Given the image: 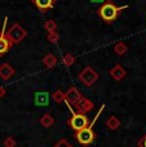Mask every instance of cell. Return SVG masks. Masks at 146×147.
I'll return each instance as SVG.
<instances>
[{"label": "cell", "instance_id": "6da1fadb", "mask_svg": "<svg viewBox=\"0 0 146 147\" xmlns=\"http://www.w3.org/2000/svg\"><path fill=\"white\" fill-rule=\"evenodd\" d=\"M128 5H122V7H118L113 1L108 0V1H104L101 4V7H99L97 9V14L99 17L103 19V22H105L106 24L113 23L114 21L120 17V13L124 9H127Z\"/></svg>", "mask_w": 146, "mask_h": 147}, {"label": "cell", "instance_id": "7a4b0ae2", "mask_svg": "<svg viewBox=\"0 0 146 147\" xmlns=\"http://www.w3.org/2000/svg\"><path fill=\"white\" fill-rule=\"evenodd\" d=\"M104 107H105V105H101V107H100L99 111H97V114L95 115L94 120H92L91 123H90L89 125L86 127V128L81 129V131H78V132H76V133H74L76 140H77L78 142L81 143V145L89 146V145H91V143L95 141V138H96V134H95V132H94V129H92V128H94L95 123H96L97 119H99V117L101 115Z\"/></svg>", "mask_w": 146, "mask_h": 147}, {"label": "cell", "instance_id": "3957f363", "mask_svg": "<svg viewBox=\"0 0 146 147\" xmlns=\"http://www.w3.org/2000/svg\"><path fill=\"white\" fill-rule=\"evenodd\" d=\"M5 36L9 38V41L13 45H16L23 41V38L27 36V31L19 23H13L12 26L8 28L7 32H5Z\"/></svg>", "mask_w": 146, "mask_h": 147}, {"label": "cell", "instance_id": "277c9868", "mask_svg": "<svg viewBox=\"0 0 146 147\" xmlns=\"http://www.w3.org/2000/svg\"><path fill=\"white\" fill-rule=\"evenodd\" d=\"M71 110H72V117L68 119V125L71 127L74 132H78V131H81V129L86 128L90 124L87 115L78 114V113H76L73 109H71Z\"/></svg>", "mask_w": 146, "mask_h": 147}, {"label": "cell", "instance_id": "5b68a950", "mask_svg": "<svg viewBox=\"0 0 146 147\" xmlns=\"http://www.w3.org/2000/svg\"><path fill=\"white\" fill-rule=\"evenodd\" d=\"M78 80H80V82L82 84H85L86 87H91L95 82L99 80V73H97L92 67L87 65L80 72Z\"/></svg>", "mask_w": 146, "mask_h": 147}, {"label": "cell", "instance_id": "8992f818", "mask_svg": "<svg viewBox=\"0 0 146 147\" xmlns=\"http://www.w3.org/2000/svg\"><path fill=\"white\" fill-rule=\"evenodd\" d=\"M7 21H8V19L5 18L4 19V23H3L1 32H0V56L4 55L5 53H8L13 47V44L9 41V38L5 36V27H7Z\"/></svg>", "mask_w": 146, "mask_h": 147}, {"label": "cell", "instance_id": "52a82bcc", "mask_svg": "<svg viewBox=\"0 0 146 147\" xmlns=\"http://www.w3.org/2000/svg\"><path fill=\"white\" fill-rule=\"evenodd\" d=\"M82 97L83 96L81 95V92L78 91V88L71 87V88L66 92V98H64V101L68 104V106H74Z\"/></svg>", "mask_w": 146, "mask_h": 147}, {"label": "cell", "instance_id": "ba28073f", "mask_svg": "<svg viewBox=\"0 0 146 147\" xmlns=\"http://www.w3.org/2000/svg\"><path fill=\"white\" fill-rule=\"evenodd\" d=\"M74 109H76V113H78V114H86V113L91 111L94 109V102L91 100H89V98L82 97L74 105Z\"/></svg>", "mask_w": 146, "mask_h": 147}, {"label": "cell", "instance_id": "9c48e42d", "mask_svg": "<svg viewBox=\"0 0 146 147\" xmlns=\"http://www.w3.org/2000/svg\"><path fill=\"white\" fill-rule=\"evenodd\" d=\"M109 74H110V77L113 78L114 81L117 82H120L123 80V78L126 77V74H127V72H126V69L123 68L120 64H117L116 67H113L110 69V72H109Z\"/></svg>", "mask_w": 146, "mask_h": 147}, {"label": "cell", "instance_id": "30bf717a", "mask_svg": "<svg viewBox=\"0 0 146 147\" xmlns=\"http://www.w3.org/2000/svg\"><path fill=\"white\" fill-rule=\"evenodd\" d=\"M32 3L35 4V7L43 13L53 9V7L55 5V0H32Z\"/></svg>", "mask_w": 146, "mask_h": 147}, {"label": "cell", "instance_id": "8fae6325", "mask_svg": "<svg viewBox=\"0 0 146 147\" xmlns=\"http://www.w3.org/2000/svg\"><path fill=\"white\" fill-rule=\"evenodd\" d=\"M14 73H16L14 68L10 65V64L3 63L1 65H0V78H1V80H4V81L9 80L10 77L14 76Z\"/></svg>", "mask_w": 146, "mask_h": 147}, {"label": "cell", "instance_id": "7c38bea8", "mask_svg": "<svg viewBox=\"0 0 146 147\" xmlns=\"http://www.w3.org/2000/svg\"><path fill=\"white\" fill-rule=\"evenodd\" d=\"M35 104L37 106H44L49 104V94L47 92H36L35 94Z\"/></svg>", "mask_w": 146, "mask_h": 147}, {"label": "cell", "instance_id": "4fadbf2b", "mask_svg": "<svg viewBox=\"0 0 146 147\" xmlns=\"http://www.w3.org/2000/svg\"><path fill=\"white\" fill-rule=\"evenodd\" d=\"M43 63H44V65L46 67V68L51 69V68H54L58 64V59H57V56H55L54 54L49 53V54H46V55L44 56Z\"/></svg>", "mask_w": 146, "mask_h": 147}, {"label": "cell", "instance_id": "5bb4252c", "mask_svg": "<svg viewBox=\"0 0 146 147\" xmlns=\"http://www.w3.org/2000/svg\"><path fill=\"white\" fill-rule=\"evenodd\" d=\"M106 127H108L110 131H117L120 127V120L118 119L117 117H114V115H110V117L106 119Z\"/></svg>", "mask_w": 146, "mask_h": 147}, {"label": "cell", "instance_id": "9a60e30c", "mask_svg": "<svg viewBox=\"0 0 146 147\" xmlns=\"http://www.w3.org/2000/svg\"><path fill=\"white\" fill-rule=\"evenodd\" d=\"M40 123L43 127H45V128H50V127L54 124V118L46 113V114H44L43 117L40 118Z\"/></svg>", "mask_w": 146, "mask_h": 147}, {"label": "cell", "instance_id": "2e32d148", "mask_svg": "<svg viewBox=\"0 0 146 147\" xmlns=\"http://www.w3.org/2000/svg\"><path fill=\"white\" fill-rule=\"evenodd\" d=\"M114 51H116L118 55H124V54L128 51V46L123 41H119L114 45Z\"/></svg>", "mask_w": 146, "mask_h": 147}, {"label": "cell", "instance_id": "e0dca14e", "mask_svg": "<svg viewBox=\"0 0 146 147\" xmlns=\"http://www.w3.org/2000/svg\"><path fill=\"white\" fill-rule=\"evenodd\" d=\"M44 28L47 31V33L49 32H57V28H58V24L55 21H53V19H49V21H46L44 23Z\"/></svg>", "mask_w": 146, "mask_h": 147}, {"label": "cell", "instance_id": "ac0fdd59", "mask_svg": "<svg viewBox=\"0 0 146 147\" xmlns=\"http://www.w3.org/2000/svg\"><path fill=\"white\" fill-rule=\"evenodd\" d=\"M51 98L57 104H62L64 101V98H66V94H64L63 91H60V90H57V91L51 95Z\"/></svg>", "mask_w": 146, "mask_h": 147}, {"label": "cell", "instance_id": "d6986e66", "mask_svg": "<svg viewBox=\"0 0 146 147\" xmlns=\"http://www.w3.org/2000/svg\"><path fill=\"white\" fill-rule=\"evenodd\" d=\"M74 61H76V58L72 55L71 53L66 54V55L63 56V64L66 67H72L73 64H74Z\"/></svg>", "mask_w": 146, "mask_h": 147}, {"label": "cell", "instance_id": "ffe728a7", "mask_svg": "<svg viewBox=\"0 0 146 147\" xmlns=\"http://www.w3.org/2000/svg\"><path fill=\"white\" fill-rule=\"evenodd\" d=\"M46 38H47V41L51 42V44H58L59 40H60V36H59L58 32H49Z\"/></svg>", "mask_w": 146, "mask_h": 147}, {"label": "cell", "instance_id": "44dd1931", "mask_svg": "<svg viewBox=\"0 0 146 147\" xmlns=\"http://www.w3.org/2000/svg\"><path fill=\"white\" fill-rule=\"evenodd\" d=\"M16 145H17V142L14 138L8 137L4 140V147H16Z\"/></svg>", "mask_w": 146, "mask_h": 147}, {"label": "cell", "instance_id": "7402d4cb", "mask_svg": "<svg viewBox=\"0 0 146 147\" xmlns=\"http://www.w3.org/2000/svg\"><path fill=\"white\" fill-rule=\"evenodd\" d=\"M54 147H73L67 140H60L54 145Z\"/></svg>", "mask_w": 146, "mask_h": 147}, {"label": "cell", "instance_id": "603a6c76", "mask_svg": "<svg viewBox=\"0 0 146 147\" xmlns=\"http://www.w3.org/2000/svg\"><path fill=\"white\" fill-rule=\"evenodd\" d=\"M137 146H139V147H146V134H145L144 137L141 138V140L139 141V143H137Z\"/></svg>", "mask_w": 146, "mask_h": 147}, {"label": "cell", "instance_id": "cb8c5ba5", "mask_svg": "<svg viewBox=\"0 0 146 147\" xmlns=\"http://www.w3.org/2000/svg\"><path fill=\"white\" fill-rule=\"evenodd\" d=\"M5 94H7V91H5V88H4V87H0V98H1V97H4Z\"/></svg>", "mask_w": 146, "mask_h": 147}, {"label": "cell", "instance_id": "d4e9b609", "mask_svg": "<svg viewBox=\"0 0 146 147\" xmlns=\"http://www.w3.org/2000/svg\"><path fill=\"white\" fill-rule=\"evenodd\" d=\"M104 0H91V3H94V4H97V3H101Z\"/></svg>", "mask_w": 146, "mask_h": 147}]
</instances>
